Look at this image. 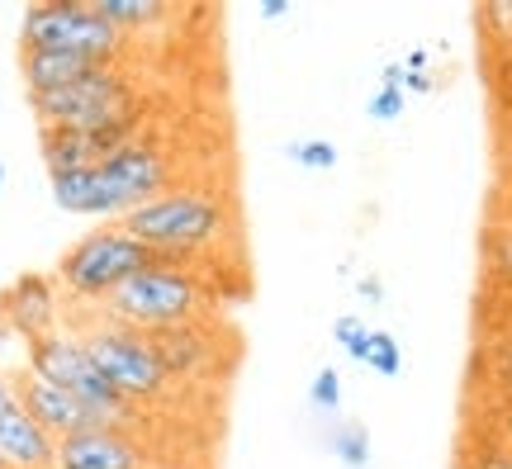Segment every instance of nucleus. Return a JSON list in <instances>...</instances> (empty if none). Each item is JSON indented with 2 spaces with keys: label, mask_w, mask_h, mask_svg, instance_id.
Returning <instances> with one entry per match:
<instances>
[{
  "label": "nucleus",
  "mask_w": 512,
  "mask_h": 469,
  "mask_svg": "<svg viewBox=\"0 0 512 469\" xmlns=\"http://www.w3.org/2000/svg\"><path fill=\"white\" fill-rule=\"evenodd\" d=\"M124 228L147 252H157V261H166V266H195L204 252H214L233 233V214H228L219 190L176 181L157 199L138 204L124 218Z\"/></svg>",
  "instance_id": "obj_1"
},
{
  "label": "nucleus",
  "mask_w": 512,
  "mask_h": 469,
  "mask_svg": "<svg viewBox=\"0 0 512 469\" xmlns=\"http://www.w3.org/2000/svg\"><path fill=\"white\" fill-rule=\"evenodd\" d=\"M105 318L110 323H124L133 332H162V327H185V323H200L204 313L214 308V294L200 280L195 266H147L133 280L114 289L105 299Z\"/></svg>",
  "instance_id": "obj_2"
},
{
  "label": "nucleus",
  "mask_w": 512,
  "mask_h": 469,
  "mask_svg": "<svg viewBox=\"0 0 512 469\" xmlns=\"http://www.w3.org/2000/svg\"><path fill=\"white\" fill-rule=\"evenodd\" d=\"M38 128H119L143 124V86L124 67H95L81 81L48 95H29Z\"/></svg>",
  "instance_id": "obj_3"
},
{
  "label": "nucleus",
  "mask_w": 512,
  "mask_h": 469,
  "mask_svg": "<svg viewBox=\"0 0 512 469\" xmlns=\"http://www.w3.org/2000/svg\"><path fill=\"white\" fill-rule=\"evenodd\" d=\"M19 48H53L91 57L100 67H119V57L128 53V34L95 10V0H34L19 15Z\"/></svg>",
  "instance_id": "obj_4"
},
{
  "label": "nucleus",
  "mask_w": 512,
  "mask_h": 469,
  "mask_svg": "<svg viewBox=\"0 0 512 469\" xmlns=\"http://www.w3.org/2000/svg\"><path fill=\"white\" fill-rule=\"evenodd\" d=\"M147 266H157V252H147L124 223H105V228H91L86 237H76L72 247L57 256V280L72 299L105 304L114 289Z\"/></svg>",
  "instance_id": "obj_5"
},
{
  "label": "nucleus",
  "mask_w": 512,
  "mask_h": 469,
  "mask_svg": "<svg viewBox=\"0 0 512 469\" xmlns=\"http://www.w3.org/2000/svg\"><path fill=\"white\" fill-rule=\"evenodd\" d=\"M24 370L38 379H48V384H57V389H67V394H76L86 408H95V413L105 417V422H114V427H133V417H138V408L114 389L110 379L100 375V365L91 361L81 332L57 327V332H43L34 342H24Z\"/></svg>",
  "instance_id": "obj_6"
},
{
  "label": "nucleus",
  "mask_w": 512,
  "mask_h": 469,
  "mask_svg": "<svg viewBox=\"0 0 512 469\" xmlns=\"http://www.w3.org/2000/svg\"><path fill=\"white\" fill-rule=\"evenodd\" d=\"M81 342L91 351V361L100 365V375L110 379L133 408L162 403V398L171 394V379H166L157 351L147 342V332H133V327H124V323L100 318V323H91L81 332Z\"/></svg>",
  "instance_id": "obj_7"
},
{
  "label": "nucleus",
  "mask_w": 512,
  "mask_h": 469,
  "mask_svg": "<svg viewBox=\"0 0 512 469\" xmlns=\"http://www.w3.org/2000/svg\"><path fill=\"white\" fill-rule=\"evenodd\" d=\"M100 171H105V181L114 185V195L124 199L128 214H133L138 204H147V199H157L162 190L176 185L171 181V152H166L152 133H138L133 143L114 147L110 157L100 162Z\"/></svg>",
  "instance_id": "obj_8"
},
{
  "label": "nucleus",
  "mask_w": 512,
  "mask_h": 469,
  "mask_svg": "<svg viewBox=\"0 0 512 469\" xmlns=\"http://www.w3.org/2000/svg\"><path fill=\"white\" fill-rule=\"evenodd\" d=\"M143 124H119V128H38V147H43V166L48 176L57 171H86L100 166L114 147L133 143Z\"/></svg>",
  "instance_id": "obj_9"
},
{
  "label": "nucleus",
  "mask_w": 512,
  "mask_h": 469,
  "mask_svg": "<svg viewBox=\"0 0 512 469\" xmlns=\"http://www.w3.org/2000/svg\"><path fill=\"white\" fill-rule=\"evenodd\" d=\"M10 384H15V398L29 408V417H34L48 436H57V441H67V436H76V432H95V427H114V422H105L95 408H86L76 394L29 375V370L19 379H10Z\"/></svg>",
  "instance_id": "obj_10"
},
{
  "label": "nucleus",
  "mask_w": 512,
  "mask_h": 469,
  "mask_svg": "<svg viewBox=\"0 0 512 469\" xmlns=\"http://www.w3.org/2000/svg\"><path fill=\"white\" fill-rule=\"evenodd\" d=\"M57 469H152V451L133 427H95L57 441Z\"/></svg>",
  "instance_id": "obj_11"
},
{
  "label": "nucleus",
  "mask_w": 512,
  "mask_h": 469,
  "mask_svg": "<svg viewBox=\"0 0 512 469\" xmlns=\"http://www.w3.org/2000/svg\"><path fill=\"white\" fill-rule=\"evenodd\" d=\"M0 318H5V327H15L24 342H34L43 332H57V318H62L57 285L38 271L15 275L10 285L0 289Z\"/></svg>",
  "instance_id": "obj_12"
},
{
  "label": "nucleus",
  "mask_w": 512,
  "mask_h": 469,
  "mask_svg": "<svg viewBox=\"0 0 512 469\" xmlns=\"http://www.w3.org/2000/svg\"><path fill=\"white\" fill-rule=\"evenodd\" d=\"M0 465L5 469H57V436L43 432L15 394L0 403Z\"/></svg>",
  "instance_id": "obj_13"
},
{
  "label": "nucleus",
  "mask_w": 512,
  "mask_h": 469,
  "mask_svg": "<svg viewBox=\"0 0 512 469\" xmlns=\"http://www.w3.org/2000/svg\"><path fill=\"white\" fill-rule=\"evenodd\" d=\"M147 342H152V351H157V361H162V370H166V379H171V384L209 375V370H214V361H219V342H214L200 323L147 332Z\"/></svg>",
  "instance_id": "obj_14"
},
{
  "label": "nucleus",
  "mask_w": 512,
  "mask_h": 469,
  "mask_svg": "<svg viewBox=\"0 0 512 469\" xmlns=\"http://www.w3.org/2000/svg\"><path fill=\"white\" fill-rule=\"evenodd\" d=\"M48 190H53V204L67 209V214H81V218H119L124 223V199L114 195V185L105 181L100 166H86V171H57L48 176Z\"/></svg>",
  "instance_id": "obj_15"
},
{
  "label": "nucleus",
  "mask_w": 512,
  "mask_h": 469,
  "mask_svg": "<svg viewBox=\"0 0 512 469\" xmlns=\"http://www.w3.org/2000/svg\"><path fill=\"white\" fill-rule=\"evenodd\" d=\"M100 62L91 57H76V53H53V48H19V76H24V91L29 95H48L62 91L81 81L86 72H95Z\"/></svg>",
  "instance_id": "obj_16"
},
{
  "label": "nucleus",
  "mask_w": 512,
  "mask_h": 469,
  "mask_svg": "<svg viewBox=\"0 0 512 469\" xmlns=\"http://www.w3.org/2000/svg\"><path fill=\"white\" fill-rule=\"evenodd\" d=\"M95 10L110 19L114 29H124V34L157 29V24L171 19V5H166V0H95Z\"/></svg>",
  "instance_id": "obj_17"
},
{
  "label": "nucleus",
  "mask_w": 512,
  "mask_h": 469,
  "mask_svg": "<svg viewBox=\"0 0 512 469\" xmlns=\"http://www.w3.org/2000/svg\"><path fill=\"white\" fill-rule=\"evenodd\" d=\"M332 455L347 469H366L370 465V432L361 422H337V427H332Z\"/></svg>",
  "instance_id": "obj_18"
},
{
  "label": "nucleus",
  "mask_w": 512,
  "mask_h": 469,
  "mask_svg": "<svg viewBox=\"0 0 512 469\" xmlns=\"http://www.w3.org/2000/svg\"><path fill=\"white\" fill-rule=\"evenodd\" d=\"M361 365H370L375 375H384V379H394L403 370V346H399V337L394 332H384V327H375L370 332V346H366V361Z\"/></svg>",
  "instance_id": "obj_19"
},
{
  "label": "nucleus",
  "mask_w": 512,
  "mask_h": 469,
  "mask_svg": "<svg viewBox=\"0 0 512 469\" xmlns=\"http://www.w3.org/2000/svg\"><path fill=\"white\" fill-rule=\"evenodd\" d=\"M285 157L294 166H304V171H332L337 166V143H328V138H294L285 147Z\"/></svg>",
  "instance_id": "obj_20"
},
{
  "label": "nucleus",
  "mask_w": 512,
  "mask_h": 469,
  "mask_svg": "<svg viewBox=\"0 0 512 469\" xmlns=\"http://www.w3.org/2000/svg\"><path fill=\"white\" fill-rule=\"evenodd\" d=\"M370 332H375V327H370L366 318H356V313H342V318L332 323V342L342 346V351H347L351 361H366Z\"/></svg>",
  "instance_id": "obj_21"
},
{
  "label": "nucleus",
  "mask_w": 512,
  "mask_h": 469,
  "mask_svg": "<svg viewBox=\"0 0 512 469\" xmlns=\"http://www.w3.org/2000/svg\"><path fill=\"white\" fill-rule=\"evenodd\" d=\"M309 403L318 408V413H337V408H342V375H337L332 365H323V370L313 375Z\"/></svg>",
  "instance_id": "obj_22"
},
{
  "label": "nucleus",
  "mask_w": 512,
  "mask_h": 469,
  "mask_svg": "<svg viewBox=\"0 0 512 469\" xmlns=\"http://www.w3.org/2000/svg\"><path fill=\"white\" fill-rule=\"evenodd\" d=\"M489 275L498 285H512V223L489 237Z\"/></svg>",
  "instance_id": "obj_23"
},
{
  "label": "nucleus",
  "mask_w": 512,
  "mask_h": 469,
  "mask_svg": "<svg viewBox=\"0 0 512 469\" xmlns=\"http://www.w3.org/2000/svg\"><path fill=\"white\" fill-rule=\"evenodd\" d=\"M403 109H408V95L403 91H389V86H380V91L370 95V105H366V114L375 119V124H394Z\"/></svg>",
  "instance_id": "obj_24"
},
{
  "label": "nucleus",
  "mask_w": 512,
  "mask_h": 469,
  "mask_svg": "<svg viewBox=\"0 0 512 469\" xmlns=\"http://www.w3.org/2000/svg\"><path fill=\"white\" fill-rule=\"evenodd\" d=\"M465 469H512V451H503V446H489V451H479L465 460Z\"/></svg>",
  "instance_id": "obj_25"
},
{
  "label": "nucleus",
  "mask_w": 512,
  "mask_h": 469,
  "mask_svg": "<svg viewBox=\"0 0 512 469\" xmlns=\"http://www.w3.org/2000/svg\"><path fill=\"white\" fill-rule=\"evenodd\" d=\"M494 375H498V384L512 394V337H503L498 342V356H494Z\"/></svg>",
  "instance_id": "obj_26"
},
{
  "label": "nucleus",
  "mask_w": 512,
  "mask_h": 469,
  "mask_svg": "<svg viewBox=\"0 0 512 469\" xmlns=\"http://www.w3.org/2000/svg\"><path fill=\"white\" fill-rule=\"evenodd\" d=\"M356 289H361V299H370V304H380V299H384L380 275H361V280H356Z\"/></svg>",
  "instance_id": "obj_27"
},
{
  "label": "nucleus",
  "mask_w": 512,
  "mask_h": 469,
  "mask_svg": "<svg viewBox=\"0 0 512 469\" xmlns=\"http://www.w3.org/2000/svg\"><path fill=\"white\" fill-rule=\"evenodd\" d=\"M285 15H290L285 0H266V5H261V19H285Z\"/></svg>",
  "instance_id": "obj_28"
},
{
  "label": "nucleus",
  "mask_w": 512,
  "mask_h": 469,
  "mask_svg": "<svg viewBox=\"0 0 512 469\" xmlns=\"http://www.w3.org/2000/svg\"><path fill=\"white\" fill-rule=\"evenodd\" d=\"M10 394H15V384H10V379L0 375V403H5V398H10Z\"/></svg>",
  "instance_id": "obj_29"
},
{
  "label": "nucleus",
  "mask_w": 512,
  "mask_h": 469,
  "mask_svg": "<svg viewBox=\"0 0 512 469\" xmlns=\"http://www.w3.org/2000/svg\"><path fill=\"white\" fill-rule=\"evenodd\" d=\"M0 185H5V166H0Z\"/></svg>",
  "instance_id": "obj_30"
},
{
  "label": "nucleus",
  "mask_w": 512,
  "mask_h": 469,
  "mask_svg": "<svg viewBox=\"0 0 512 469\" xmlns=\"http://www.w3.org/2000/svg\"><path fill=\"white\" fill-rule=\"evenodd\" d=\"M0 469H5V465H0Z\"/></svg>",
  "instance_id": "obj_31"
}]
</instances>
